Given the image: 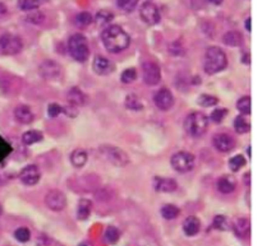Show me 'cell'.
Listing matches in <instances>:
<instances>
[{"instance_id":"9","label":"cell","mask_w":262,"mask_h":246,"mask_svg":"<svg viewBox=\"0 0 262 246\" xmlns=\"http://www.w3.org/2000/svg\"><path fill=\"white\" fill-rule=\"evenodd\" d=\"M38 73L46 81H55L62 75V66L54 60H46L38 68Z\"/></svg>"},{"instance_id":"28","label":"cell","mask_w":262,"mask_h":246,"mask_svg":"<svg viewBox=\"0 0 262 246\" xmlns=\"http://www.w3.org/2000/svg\"><path fill=\"white\" fill-rule=\"evenodd\" d=\"M121 237V232H119V230L114 226H109L105 231V240H106L109 244H115Z\"/></svg>"},{"instance_id":"33","label":"cell","mask_w":262,"mask_h":246,"mask_svg":"<svg viewBox=\"0 0 262 246\" xmlns=\"http://www.w3.org/2000/svg\"><path fill=\"white\" fill-rule=\"evenodd\" d=\"M76 23L80 27H87L92 23V16L87 12H82L76 17Z\"/></svg>"},{"instance_id":"30","label":"cell","mask_w":262,"mask_h":246,"mask_svg":"<svg viewBox=\"0 0 262 246\" xmlns=\"http://www.w3.org/2000/svg\"><path fill=\"white\" fill-rule=\"evenodd\" d=\"M38 5H40V0H18V7L24 12L35 11L37 9Z\"/></svg>"},{"instance_id":"47","label":"cell","mask_w":262,"mask_h":246,"mask_svg":"<svg viewBox=\"0 0 262 246\" xmlns=\"http://www.w3.org/2000/svg\"><path fill=\"white\" fill-rule=\"evenodd\" d=\"M249 174H245V185H249Z\"/></svg>"},{"instance_id":"34","label":"cell","mask_w":262,"mask_h":246,"mask_svg":"<svg viewBox=\"0 0 262 246\" xmlns=\"http://www.w3.org/2000/svg\"><path fill=\"white\" fill-rule=\"evenodd\" d=\"M136 78H137V72H136V69L133 68H128L125 69L124 72L122 73V82L125 83V84H129V83L135 82Z\"/></svg>"},{"instance_id":"38","label":"cell","mask_w":262,"mask_h":246,"mask_svg":"<svg viewBox=\"0 0 262 246\" xmlns=\"http://www.w3.org/2000/svg\"><path fill=\"white\" fill-rule=\"evenodd\" d=\"M138 0H117L118 7L121 8L122 11L132 12L137 5Z\"/></svg>"},{"instance_id":"20","label":"cell","mask_w":262,"mask_h":246,"mask_svg":"<svg viewBox=\"0 0 262 246\" xmlns=\"http://www.w3.org/2000/svg\"><path fill=\"white\" fill-rule=\"evenodd\" d=\"M14 117L18 123L21 124H31L34 121V114L31 109L27 106H18L14 110Z\"/></svg>"},{"instance_id":"5","label":"cell","mask_w":262,"mask_h":246,"mask_svg":"<svg viewBox=\"0 0 262 246\" xmlns=\"http://www.w3.org/2000/svg\"><path fill=\"white\" fill-rule=\"evenodd\" d=\"M68 50L70 56L80 63L86 62L90 55V49H88L86 37L80 33L73 34L72 37L69 38Z\"/></svg>"},{"instance_id":"39","label":"cell","mask_w":262,"mask_h":246,"mask_svg":"<svg viewBox=\"0 0 262 246\" xmlns=\"http://www.w3.org/2000/svg\"><path fill=\"white\" fill-rule=\"evenodd\" d=\"M227 114H228V111H227V109H216L214 110L212 113H211L210 115V119L212 123L215 124H219L221 123L223 120L225 119V116H227Z\"/></svg>"},{"instance_id":"17","label":"cell","mask_w":262,"mask_h":246,"mask_svg":"<svg viewBox=\"0 0 262 246\" xmlns=\"http://www.w3.org/2000/svg\"><path fill=\"white\" fill-rule=\"evenodd\" d=\"M235 235L241 237V239H245L248 237L251 233V222L248 218H238L233 225Z\"/></svg>"},{"instance_id":"12","label":"cell","mask_w":262,"mask_h":246,"mask_svg":"<svg viewBox=\"0 0 262 246\" xmlns=\"http://www.w3.org/2000/svg\"><path fill=\"white\" fill-rule=\"evenodd\" d=\"M154 101H155V105L157 109L162 110V111H168L174 105V96H173V93L170 92L169 89L161 88L155 93Z\"/></svg>"},{"instance_id":"27","label":"cell","mask_w":262,"mask_h":246,"mask_svg":"<svg viewBox=\"0 0 262 246\" xmlns=\"http://www.w3.org/2000/svg\"><path fill=\"white\" fill-rule=\"evenodd\" d=\"M161 215L165 219H174L179 215V209L175 205L166 204L161 208Z\"/></svg>"},{"instance_id":"32","label":"cell","mask_w":262,"mask_h":246,"mask_svg":"<svg viewBox=\"0 0 262 246\" xmlns=\"http://www.w3.org/2000/svg\"><path fill=\"white\" fill-rule=\"evenodd\" d=\"M237 109H238L242 114L249 115V114H251V98H249L248 96L239 98L238 102H237Z\"/></svg>"},{"instance_id":"13","label":"cell","mask_w":262,"mask_h":246,"mask_svg":"<svg viewBox=\"0 0 262 246\" xmlns=\"http://www.w3.org/2000/svg\"><path fill=\"white\" fill-rule=\"evenodd\" d=\"M41 174H40V168L36 164H28L23 168L19 174V180L24 185H36L40 181Z\"/></svg>"},{"instance_id":"29","label":"cell","mask_w":262,"mask_h":246,"mask_svg":"<svg viewBox=\"0 0 262 246\" xmlns=\"http://www.w3.org/2000/svg\"><path fill=\"white\" fill-rule=\"evenodd\" d=\"M125 106H127V109L135 110V111H140V110L143 109L141 101H140V98L136 95L127 96V98H125Z\"/></svg>"},{"instance_id":"43","label":"cell","mask_w":262,"mask_h":246,"mask_svg":"<svg viewBox=\"0 0 262 246\" xmlns=\"http://www.w3.org/2000/svg\"><path fill=\"white\" fill-rule=\"evenodd\" d=\"M27 19L30 22H32V23L37 24V23H41V22L44 21V16H42L41 13H35V14H32V16H30Z\"/></svg>"},{"instance_id":"37","label":"cell","mask_w":262,"mask_h":246,"mask_svg":"<svg viewBox=\"0 0 262 246\" xmlns=\"http://www.w3.org/2000/svg\"><path fill=\"white\" fill-rule=\"evenodd\" d=\"M113 17H114V16H113L111 12L104 11L103 9V11H100L96 14V22L99 24H101V26H104V24L109 23V22L113 19Z\"/></svg>"},{"instance_id":"25","label":"cell","mask_w":262,"mask_h":246,"mask_svg":"<svg viewBox=\"0 0 262 246\" xmlns=\"http://www.w3.org/2000/svg\"><path fill=\"white\" fill-rule=\"evenodd\" d=\"M22 140L26 146H32L35 143H38L42 140V133L38 130H30L27 133L22 135Z\"/></svg>"},{"instance_id":"41","label":"cell","mask_w":262,"mask_h":246,"mask_svg":"<svg viewBox=\"0 0 262 246\" xmlns=\"http://www.w3.org/2000/svg\"><path fill=\"white\" fill-rule=\"evenodd\" d=\"M169 52L175 56H179V55L184 54V48L179 41L173 42L172 45H169Z\"/></svg>"},{"instance_id":"42","label":"cell","mask_w":262,"mask_h":246,"mask_svg":"<svg viewBox=\"0 0 262 246\" xmlns=\"http://www.w3.org/2000/svg\"><path fill=\"white\" fill-rule=\"evenodd\" d=\"M63 111H64L63 107L60 106V105H58V103H52V105H49V107H48L49 116H52V117H56L58 115H60Z\"/></svg>"},{"instance_id":"2","label":"cell","mask_w":262,"mask_h":246,"mask_svg":"<svg viewBox=\"0 0 262 246\" xmlns=\"http://www.w3.org/2000/svg\"><path fill=\"white\" fill-rule=\"evenodd\" d=\"M228 59L225 52L217 46H211L207 49L205 55V72L207 74H216L227 68Z\"/></svg>"},{"instance_id":"10","label":"cell","mask_w":262,"mask_h":246,"mask_svg":"<svg viewBox=\"0 0 262 246\" xmlns=\"http://www.w3.org/2000/svg\"><path fill=\"white\" fill-rule=\"evenodd\" d=\"M45 204L48 205L49 209H52L54 212H60L67 205L66 195L60 190H50L45 195Z\"/></svg>"},{"instance_id":"24","label":"cell","mask_w":262,"mask_h":246,"mask_svg":"<svg viewBox=\"0 0 262 246\" xmlns=\"http://www.w3.org/2000/svg\"><path fill=\"white\" fill-rule=\"evenodd\" d=\"M70 162L74 167H82L87 162V153L83 149L73 150L70 154Z\"/></svg>"},{"instance_id":"7","label":"cell","mask_w":262,"mask_h":246,"mask_svg":"<svg viewBox=\"0 0 262 246\" xmlns=\"http://www.w3.org/2000/svg\"><path fill=\"white\" fill-rule=\"evenodd\" d=\"M22 50L21 38L12 33H5L0 37V54L16 55Z\"/></svg>"},{"instance_id":"36","label":"cell","mask_w":262,"mask_h":246,"mask_svg":"<svg viewBox=\"0 0 262 246\" xmlns=\"http://www.w3.org/2000/svg\"><path fill=\"white\" fill-rule=\"evenodd\" d=\"M14 237L19 241V243H27L28 240L31 239V232L30 230L26 229V227H21L18 229L16 232H14Z\"/></svg>"},{"instance_id":"4","label":"cell","mask_w":262,"mask_h":246,"mask_svg":"<svg viewBox=\"0 0 262 246\" xmlns=\"http://www.w3.org/2000/svg\"><path fill=\"white\" fill-rule=\"evenodd\" d=\"M209 119L202 113H192L184 120V130L191 137L198 138L206 133Z\"/></svg>"},{"instance_id":"16","label":"cell","mask_w":262,"mask_h":246,"mask_svg":"<svg viewBox=\"0 0 262 246\" xmlns=\"http://www.w3.org/2000/svg\"><path fill=\"white\" fill-rule=\"evenodd\" d=\"M154 188L159 193H173L175 192L178 185L174 179L168 178H156L154 181Z\"/></svg>"},{"instance_id":"11","label":"cell","mask_w":262,"mask_h":246,"mask_svg":"<svg viewBox=\"0 0 262 246\" xmlns=\"http://www.w3.org/2000/svg\"><path fill=\"white\" fill-rule=\"evenodd\" d=\"M140 14H141L143 22H146L147 24H156L157 22H160L159 9L156 8L155 4L150 3V1L142 4L140 8Z\"/></svg>"},{"instance_id":"22","label":"cell","mask_w":262,"mask_h":246,"mask_svg":"<svg viewBox=\"0 0 262 246\" xmlns=\"http://www.w3.org/2000/svg\"><path fill=\"white\" fill-rule=\"evenodd\" d=\"M92 211V203L88 199H81L77 205V218L85 221L90 217Z\"/></svg>"},{"instance_id":"31","label":"cell","mask_w":262,"mask_h":246,"mask_svg":"<svg viewBox=\"0 0 262 246\" xmlns=\"http://www.w3.org/2000/svg\"><path fill=\"white\" fill-rule=\"evenodd\" d=\"M245 164V160L243 156H241V154L234 156V157L230 158V161H229V168H230L233 172L239 171V170H241Z\"/></svg>"},{"instance_id":"44","label":"cell","mask_w":262,"mask_h":246,"mask_svg":"<svg viewBox=\"0 0 262 246\" xmlns=\"http://www.w3.org/2000/svg\"><path fill=\"white\" fill-rule=\"evenodd\" d=\"M7 7L4 5L3 3H0V17H3V16H5L7 14Z\"/></svg>"},{"instance_id":"19","label":"cell","mask_w":262,"mask_h":246,"mask_svg":"<svg viewBox=\"0 0 262 246\" xmlns=\"http://www.w3.org/2000/svg\"><path fill=\"white\" fill-rule=\"evenodd\" d=\"M201 223L200 219L194 217V215H191V217H187L184 223H183V231L187 236H194L200 232Z\"/></svg>"},{"instance_id":"18","label":"cell","mask_w":262,"mask_h":246,"mask_svg":"<svg viewBox=\"0 0 262 246\" xmlns=\"http://www.w3.org/2000/svg\"><path fill=\"white\" fill-rule=\"evenodd\" d=\"M235 185H237L235 179L229 176V175H225L217 180V190L223 194H230V193L234 192Z\"/></svg>"},{"instance_id":"23","label":"cell","mask_w":262,"mask_h":246,"mask_svg":"<svg viewBox=\"0 0 262 246\" xmlns=\"http://www.w3.org/2000/svg\"><path fill=\"white\" fill-rule=\"evenodd\" d=\"M223 41L228 46H241L243 44V37L242 34L237 31H229L224 34Z\"/></svg>"},{"instance_id":"48","label":"cell","mask_w":262,"mask_h":246,"mask_svg":"<svg viewBox=\"0 0 262 246\" xmlns=\"http://www.w3.org/2000/svg\"><path fill=\"white\" fill-rule=\"evenodd\" d=\"M80 246H92V244H90V243H82Z\"/></svg>"},{"instance_id":"1","label":"cell","mask_w":262,"mask_h":246,"mask_svg":"<svg viewBox=\"0 0 262 246\" xmlns=\"http://www.w3.org/2000/svg\"><path fill=\"white\" fill-rule=\"evenodd\" d=\"M101 40L105 49L113 54L124 51L131 44V38L128 33L119 26H109L105 28L101 34Z\"/></svg>"},{"instance_id":"21","label":"cell","mask_w":262,"mask_h":246,"mask_svg":"<svg viewBox=\"0 0 262 246\" xmlns=\"http://www.w3.org/2000/svg\"><path fill=\"white\" fill-rule=\"evenodd\" d=\"M68 102L72 105L73 107H78V106H83L85 103L87 102V97L86 95L78 88H72L68 92Z\"/></svg>"},{"instance_id":"35","label":"cell","mask_w":262,"mask_h":246,"mask_svg":"<svg viewBox=\"0 0 262 246\" xmlns=\"http://www.w3.org/2000/svg\"><path fill=\"white\" fill-rule=\"evenodd\" d=\"M217 98L215 96H211V95H201L198 97V105L204 107H211L216 105Z\"/></svg>"},{"instance_id":"3","label":"cell","mask_w":262,"mask_h":246,"mask_svg":"<svg viewBox=\"0 0 262 246\" xmlns=\"http://www.w3.org/2000/svg\"><path fill=\"white\" fill-rule=\"evenodd\" d=\"M97 154L103 158L104 161H106L107 164H114L117 167H124L129 164V157L125 153L124 150L121 148L114 147V146H100L97 149Z\"/></svg>"},{"instance_id":"46","label":"cell","mask_w":262,"mask_h":246,"mask_svg":"<svg viewBox=\"0 0 262 246\" xmlns=\"http://www.w3.org/2000/svg\"><path fill=\"white\" fill-rule=\"evenodd\" d=\"M209 1H211L212 4H215V5H220L224 0H209Z\"/></svg>"},{"instance_id":"8","label":"cell","mask_w":262,"mask_h":246,"mask_svg":"<svg viewBox=\"0 0 262 246\" xmlns=\"http://www.w3.org/2000/svg\"><path fill=\"white\" fill-rule=\"evenodd\" d=\"M142 77H143V81L148 86L157 84L160 82V79H161V70H160L159 65H156L155 63L151 62L143 63V65H142Z\"/></svg>"},{"instance_id":"15","label":"cell","mask_w":262,"mask_h":246,"mask_svg":"<svg viewBox=\"0 0 262 246\" xmlns=\"http://www.w3.org/2000/svg\"><path fill=\"white\" fill-rule=\"evenodd\" d=\"M92 68L96 74L107 75L114 70V65L109 59L104 58V56H96L92 63Z\"/></svg>"},{"instance_id":"14","label":"cell","mask_w":262,"mask_h":246,"mask_svg":"<svg viewBox=\"0 0 262 246\" xmlns=\"http://www.w3.org/2000/svg\"><path fill=\"white\" fill-rule=\"evenodd\" d=\"M212 142H214L215 148L223 153H228L235 147V140L228 134H216Z\"/></svg>"},{"instance_id":"49","label":"cell","mask_w":262,"mask_h":246,"mask_svg":"<svg viewBox=\"0 0 262 246\" xmlns=\"http://www.w3.org/2000/svg\"><path fill=\"white\" fill-rule=\"evenodd\" d=\"M0 214H1V207H0Z\"/></svg>"},{"instance_id":"6","label":"cell","mask_w":262,"mask_h":246,"mask_svg":"<svg viewBox=\"0 0 262 246\" xmlns=\"http://www.w3.org/2000/svg\"><path fill=\"white\" fill-rule=\"evenodd\" d=\"M173 168L178 172L186 174L193 170L194 167V156L188 152H179L175 153L170 160Z\"/></svg>"},{"instance_id":"26","label":"cell","mask_w":262,"mask_h":246,"mask_svg":"<svg viewBox=\"0 0 262 246\" xmlns=\"http://www.w3.org/2000/svg\"><path fill=\"white\" fill-rule=\"evenodd\" d=\"M234 129L237 133L245 134L251 130V124H249V121L245 117L238 116L234 120Z\"/></svg>"},{"instance_id":"40","label":"cell","mask_w":262,"mask_h":246,"mask_svg":"<svg viewBox=\"0 0 262 246\" xmlns=\"http://www.w3.org/2000/svg\"><path fill=\"white\" fill-rule=\"evenodd\" d=\"M216 230H221V231H225V230L229 229L228 219L225 215H216L214 219V225H212Z\"/></svg>"},{"instance_id":"45","label":"cell","mask_w":262,"mask_h":246,"mask_svg":"<svg viewBox=\"0 0 262 246\" xmlns=\"http://www.w3.org/2000/svg\"><path fill=\"white\" fill-rule=\"evenodd\" d=\"M249 23H251V19L247 18V21H245V28H247V31H251V26H249Z\"/></svg>"}]
</instances>
